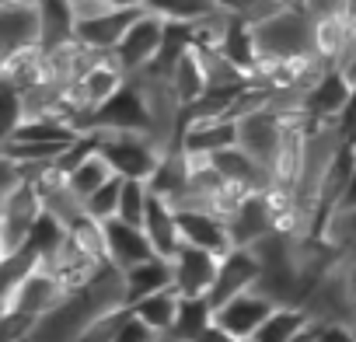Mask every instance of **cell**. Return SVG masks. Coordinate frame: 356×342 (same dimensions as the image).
<instances>
[{"label":"cell","instance_id":"obj_10","mask_svg":"<svg viewBox=\"0 0 356 342\" xmlns=\"http://www.w3.org/2000/svg\"><path fill=\"white\" fill-rule=\"evenodd\" d=\"M178 147L186 154H203V157L238 147V119H189V122H182Z\"/></svg>","mask_w":356,"mask_h":342},{"label":"cell","instance_id":"obj_3","mask_svg":"<svg viewBox=\"0 0 356 342\" xmlns=\"http://www.w3.org/2000/svg\"><path fill=\"white\" fill-rule=\"evenodd\" d=\"M42 213L46 210H42V200L32 182H25L22 189H15L8 196H0V259H11L29 245L32 227L39 224Z\"/></svg>","mask_w":356,"mask_h":342},{"label":"cell","instance_id":"obj_21","mask_svg":"<svg viewBox=\"0 0 356 342\" xmlns=\"http://www.w3.org/2000/svg\"><path fill=\"white\" fill-rule=\"evenodd\" d=\"M349 42H353V28H349L346 15H328V18L314 22V53L325 63L339 67L346 49H349Z\"/></svg>","mask_w":356,"mask_h":342},{"label":"cell","instance_id":"obj_33","mask_svg":"<svg viewBox=\"0 0 356 342\" xmlns=\"http://www.w3.org/2000/svg\"><path fill=\"white\" fill-rule=\"evenodd\" d=\"M318 342H356V328H353V325H339V321L321 325Z\"/></svg>","mask_w":356,"mask_h":342},{"label":"cell","instance_id":"obj_38","mask_svg":"<svg viewBox=\"0 0 356 342\" xmlns=\"http://www.w3.org/2000/svg\"><path fill=\"white\" fill-rule=\"evenodd\" d=\"M238 342H252V339H238Z\"/></svg>","mask_w":356,"mask_h":342},{"label":"cell","instance_id":"obj_11","mask_svg":"<svg viewBox=\"0 0 356 342\" xmlns=\"http://www.w3.org/2000/svg\"><path fill=\"white\" fill-rule=\"evenodd\" d=\"M105 241H108V262L115 269H122V272L157 255L154 245H150V238H147V231L143 227H133V224H126L119 217L115 220H105Z\"/></svg>","mask_w":356,"mask_h":342},{"label":"cell","instance_id":"obj_27","mask_svg":"<svg viewBox=\"0 0 356 342\" xmlns=\"http://www.w3.org/2000/svg\"><path fill=\"white\" fill-rule=\"evenodd\" d=\"M70 241H74L81 252H88L91 259L108 262V241H105V224H102V220H95V217L84 213V217L70 227Z\"/></svg>","mask_w":356,"mask_h":342},{"label":"cell","instance_id":"obj_28","mask_svg":"<svg viewBox=\"0 0 356 342\" xmlns=\"http://www.w3.org/2000/svg\"><path fill=\"white\" fill-rule=\"evenodd\" d=\"M147 206H150V186H147V182L126 179L122 200H119V220H126V224H133V227H143Z\"/></svg>","mask_w":356,"mask_h":342},{"label":"cell","instance_id":"obj_34","mask_svg":"<svg viewBox=\"0 0 356 342\" xmlns=\"http://www.w3.org/2000/svg\"><path fill=\"white\" fill-rule=\"evenodd\" d=\"M335 210H346V213H356V175L349 179V186H346V193L339 196V203H335Z\"/></svg>","mask_w":356,"mask_h":342},{"label":"cell","instance_id":"obj_8","mask_svg":"<svg viewBox=\"0 0 356 342\" xmlns=\"http://www.w3.org/2000/svg\"><path fill=\"white\" fill-rule=\"evenodd\" d=\"M262 279V262L252 248H231L224 259H220V272H217V283H213V293H210V304L220 307L248 290H255Z\"/></svg>","mask_w":356,"mask_h":342},{"label":"cell","instance_id":"obj_36","mask_svg":"<svg viewBox=\"0 0 356 342\" xmlns=\"http://www.w3.org/2000/svg\"><path fill=\"white\" fill-rule=\"evenodd\" d=\"M200 342H238V339H234V335H227L224 328H217V325H213L210 332H203V335H200Z\"/></svg>","mask_w":356,"mask_h":342},{"label":"cell","instance_id":"obj_26","mask_svg":"<svg viewBox=\"0 0 356 342\" xmlns=\"http://www.w3.org/2000/svg\"><path fill=\"white\" fill-rule=\"evenodd\" d=\"M307 321H311V318H307L304 307H280V311L259 328V335H255L252 342H290Z\"/></svg>","mask_w":356,"mask_h":342},{"label":"cell","instance_id":"obj_37","mask_svg":"<svg viewBox=\"0 0 356 342\" xmlns=\"http://www.w3.org/2000/svg\"><path fill=\"white\" fill-rule=\"evenodd\" d=\"M157 342H193V339H182V335H175V332H161Z\"/></svg>","mask_w":356,"mask_h":342},{"label":"cell","instance_id":"obj_18","mask_svg":"<svg viewBox=\"0 0 356 342\" xmlns=\"http://www.w3.org/2000/svg\"><path fill=\"white\" fill-rule=\"evenodd\" d=\"M0 77H4V88H15V91H32L46 84V46L8 53L4 63H0Z\"/></svg>","mask_w":356,"mask_h":342},{"label":"cell","instance_id":"obj_6","mask_svg":"<svg viewBox=\"0 0 356 342\" xmlns=\"http://www.w3.org/2000/svg\"><path fill=\"white\" fill-rule=\"evenodd\" d=\"M220 259L224 255L186 245L171 259V286L182 297H210L213 283H217V272H220Z\"/></svg>","mask_w":356,"mask_h":342},{"label":"cell","instance_id":"obj_13","mask_svg":"<svg viewBox=\"0 0 356 342\" xmlns=\"http://www.w3.org/2000/svg\"><path fill=\"white\" fill-rule=\"evenodd\" d=\"M353 81H349V74H342L339 67H332L311 91H307V98H304V105H307V115L311 119H321V122H339V115H342V108L349 105V98H353Z\"/></svg>","mask_w":356,"mask_h":342},{"label":"cell","instance_id":"obj_5","mask_svg":"<svg viewBox=\"0 0 356 342\" xmlns=\"http://www.w3.org/2000/svg\"><path fill=\"white\" fill-rule=\"evenodd\" d=\"M276 311H280V304L255 286V290H248V293H241V297L220 304L217 314H213V325L224 328V332L234 335V339H255L259 328H262Z\"/></svg>","mask_w":356,"mask_h":342},{"label":"cell","instance_id":"obj_9","mask_svg":"<svg viewBox=\"0 0 356 342\" xmlns=\"http://www.w3.org/2000/svg\"><path fill=\"white\" fill-rule=\"evenodd\" d=\"M91 129H112V133H150V108L140 95V88L129 81L108 105L95 112Z\"/></svg>","mask_w":356,"mask_h":342},{"label":"cell","instance_id":"obj_29","mask_svg":"<svg viewBox=\"0 0 356 342\" xmlns=\"http://www.w3.org/2000/svg\"><path fill=\"white\" fill-rule=\"evenodd\" d=\"M67 234H70V227H67V224H60L53 213H42V217H39V224L32 227V238H29V245H25V248H32V252H39V255L46 259V255H53V252L67 241Z\"/></svg>","mask_w":356,"mask_h":342},{"label":"cell","instance_id":"obj_16","mask_svg":"<svg viewBox=\"0 0 356 342\" xmlns=\"http://www.w3.org/2000/svg\"><path fill=\"white\" fill-rule=\"evenodd\" d=\"M0 42H4V56L29 46H42L39 8H0Z\"/></svg>","mask_w":356,"mask_h":342},{"label":"cell","instance_id":"obj_20","mask_svg":"<svg viewBox=\"0 0 356 342\" xmlns=\"http://www.w3.org/2000/svg\"><path fill=\"white\" fill-rule=\"evenodd\" d=\"M168 81H171V88H175L178 101H182L186 108H193V105L210 91V81H207V70H203V60H200V53H196V49H189L182 60H178V63L171 67Z\"/></svg>","mask_w":356,"mask_h":342},{"label":"cell","instance_id":"obj_12","mask_svg":"<svg viewBox=\"0 0 356 342\" xmlns=\"http://www.w3.org/2000/svg\"><path fill=\"white\" fill-rule=\"evenodd\" d=\"M178 227H182V241L193 248H207L213 255H227L234 248L227 220H220L207 210H178Z\"/></svg>","mask_w":356,"mask_h":342},{"label":"cell","instance_id":"obj_14","mask_svg":"<svg viewBox=\"0 0 356 342\" xmlns=\"http://www.w3.org/2000/svg\"><path fill=\"white\" fill-rule=\"evenodd\" d=\"M143 231H147V238H150L154 252H157L161 259H168V262L186 248V241H182V227H178V210H175L171 203L157 200V196H150Z\"/></svg>","mask_w":356,"mask_h":342},{"label":"cell","instance_id":"obj_35","mask_svg":"<svg viewBox=\"0 0 356 342\" xmlns=\"http://www.w3.org/2000/svg\"><path fill=\"white\" fill-rule=\"evenodd\" d=\"M318 332H321V325H314V321H307L290 342H318Z\"/></svg>","mask_w":356,"mask_h":342},{"label":"cell","instance_id":"obj_2","mask_svg":"<svg viewBox=\"0 0 356 342\" xmlns=\"http://www.w3.org/2000/svg\"><path fill=\"white\" fill-rule=\"evenodd\" d=\"M91 133L98 136V150L105 154L119 179L150 182L164 161V150L150 133H112V129H91Z\"/></svg>","mask_w":356,"mask_h":342},{"label":"cell","instance_id":"obj_32","mask_svg":"<svg viewBox=\"0 0 356 342\" xmlns=\"http://www.w3.org/2000/svg\"><path fill=\"white\" fill-rule=\"evenodd\" d=\"M339 133H342V140H346L349 147H356V88H353L349 105H346L342 115H339Z\"/></svg>","mask_w":356,"mask_h":342},{"label":"cell","instance_id":"obj_23","mask_svg":"<svg viewBox=\"0 0 356 342\" xmlns=\"http://www.w3.org/2000/svg\"><path fill=\"white\" fill-rule=\"evenodd\" d=\"M213 314H217V307L210 304V297H182V311H178V321L171 332L200 342V335L213 328Z\"/></svg>","mask_w":356,"mask_h":342},{"label":"cell","instance_id":"obj_25","mask_svg":"<svg viewBox=\"0 0 356 342\" xmlns=\"http://www.w3.org/2000/svg\"><path fill=\"white\" fill-rule=\"evenodd\" d=\"M70 189L81 196V200H88V196H95L105 182H112L115 179V171H112V164L105 161V154L102 150H95L84 164H77L74 171H70Z\"/></svg>","mask_w":356,"mask_h":342},{"label":"cell","instance_id":"obj_24","mask_svg":"<svg viewBox=\"0 0 356 342\" xmlns=\"http://www.w3.org/2000/svg\"><path fill=\"white\" fill-rule=\"evenodd\" d=\"M147 11L161 15L168 25H196V22L217 15L220 8L210 4V0H150Z\"/></svg>","mask_w":356,"mask_h":342},{"label":"cell","instance_id":"obj_15","mask_svg":"<svg viewBox=\"0 0 356 342\" xmlns=\"http://www.w3.org/2000/svg\"><path fill=\"white\" fill-rule=\"evenodd\" d=\"M227 231H231L234 248H255L262 238L276 234V224H273V213L266 206V196H248L241 203V210L227 220Z\"/></svg>","mask_w":356,"mask_h":342},{"label":"cell","instance_id":"obj_31","mask_svg":"<svg viewBox=\"0 0 356 342\" xmlns=\"http://www.w3.org/2000/svg\"><path fill=\"white\" fill-rule=\"evenodd\" d=\"M161 339V332H154L150 325H143L136 314H133V307H129V318H126V325L119 328V335L112 339V342H157Z\"/></svg>","mask_w":356,"mask_h":342},{"label":"cell","instance_id":"obj_30","mask_svg":"<svg viewBox=\"0 0 356 342\" xmlns=\"http://www.w3.org/2000/svg\"><path fill=\"white\" fill-rule=\"evenodd\" d=\"M122 186H126V179H112V182H105L95 196H88L84 200V210H88V217H95V220H115L119 217V200H122Z\"/></svg>","mask_w":356,"mask_h":342},{"label":"cell","instance_id":"obj_4","mask_svg":"<svg viewBox=\"0 0 356 342\" xmlns=\"http://www.w3.org/2000/svg\"><path fill=\"white\" fill-rule=\"evenodd\" d=\"M164 35H168V22H164L161 15H154V11H143V15L129 25V32L122 35V42H119L112 53H115V60L122 63V70H126L129 77H136V74L150 70L154 60L161 56Z\"/></svg>","mask_w":356,"mask_h":342},{"label":"cell","instance_id":"obj_7","mask_svg":"<svg viewBox=\"0 0 356 342\" xmlns=\"http://www.w3.org/2000/svg\"><path fill=\"white\" fill-rule=\"evenodd\" d=\"M283 133H286V126H283V119L273 105L238 119V147H245L266 168H273V161L280 154V143H283Z\"/></svg>","mask_w":356,"mask_h":342},{"label":"cell","instance_id":"obj_1","mask_svg":"<svg viewBox=\"0 0 356 342\" xmlns=\"http://www.w3.org/2000/svg\"><path fill=\"white\" fill-rule=\"evenodd\" d=\"M252 35L266 60H300L314 53V18L300 8H283L269 22L255 25Z\"/></svg>","mask_w":356,"mask_h":342},{"label":"cell","instance_id":"obj_22","mask_svg":"<svg viewBox=\"0 0 356 342\" xmlns=\"http://www.w3.org/2000/svg\"><path fill=\"white\" fill-rule=\"evenodd\" d=\"M178 311H182V293H178L175 286H168L161 293H150L140 304H133V314L143 325H150L154 332H171L175 321H178Z\"/></svg>","mask_w":356,"mask_h":342},{"label":"cell","instance_id":"obj_17","mask_svg":"<svg viewBox=\"0 0 356 342\" xmlns=\"http://www.w3.org/2000/svg\"><path fill=\"white\" fill-rule=\"evenodd\" d=\"M143 11H147V8H136V11H108V15H102V18L81 22V25H77V39H81L84 46H91V49L112 53V49L122 42V35L129 32V25H133Z\"/></svg>","mask_w":356,"mask_h":342},{"label":"cell","instance_id":"obj_19","mask_svg":"<svg viewBox=\"0 0 356 342\" xmlns=\"http://www.w3.org/2000/svg\"><path fill=\"white\" fill-rule=\"evenodd\" d=\"M122 276H126V297H129V307H133V304H140L143 297L161 293V290L171 286V262L161 259V255H154V259H147V262L126 269Z\"/></svg>","mask_w":356,"mask_h":342}]
</instances>
